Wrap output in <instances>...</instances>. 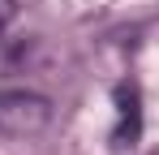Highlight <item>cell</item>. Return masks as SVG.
Masks as SVG:
<instances>
[{"mask_svg": "<svg viewBox=\"0 0 159 155\" xmlns=\"http://www.w3.org/2000/svg\"><path fill=\"white\" fill-rule=\"evenodd\" d=\"M52 121V103L30 91H0V129L22 138V134H39Z\"/></svg>", "mask_w": 159, "mask_h": 155, "instance_id": "cell-1", "label": "cell"}, {"mask_svg": "<svg viewBox=\"0 0 159 155\" xmlns=\"http://www.w3.org/2000/svg\"><path fill=\"white\" fill-rule=\"evenodd\" d=\"M116 108H120V125L112 134V147L116 151H125L138 142V134H142V108H138V86H116Z\"/></svg>", "mask_w": 159, "mask_h": 155, "instance_id": "cell-2", "label": "cell"}, {"mask_svg": "<svg viewBox=\"0 0 159 155\" xmlns=\"http://www.w3.org/2000/svg\"><path fill=\"white\" fill-rule=\"evenodd\" d=\"M13 13H17V4H13V0H0V30L13 22Z\"/></svg>", "mask_w": 159, "mask_h": 155, "instance_id": "cell-3", "label": "cell"}]
</instances>
